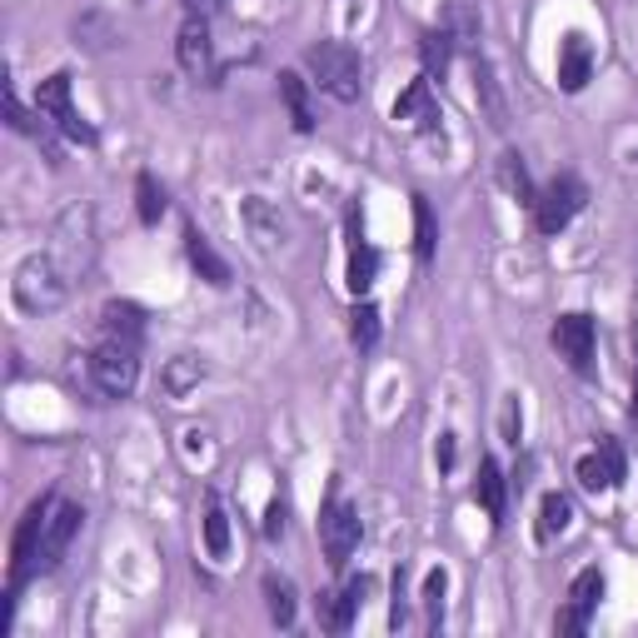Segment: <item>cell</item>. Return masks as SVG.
<instances>
[{
	"mask_svg": "<svg viewBox=\"0 0 638 638\" xmlns=\"http://www.w3.org/2000/svg\"><path fill=\"white\" fill-rule=\"evenodd\" d=\"M574 474H579V484L589 489V494H609V489L624 484V474H628L624 450H618L614 439H599V450L584 454V459L574 464Z\"/></svg>",
	"mask_w": 638,
	"mask_h": 638,
	"instance_id": "8fae6325",
	"label": "cell"
},
{
	"mask_svg": "<svg viewBox=\"0 0 638 638\" xmlns=\"http://www.w3.org/2000/svg\"><path fill=\"white\" fill-rule=\"evenodd\" d=\"M375 593V579L369 574H359V579H349L344 584V593H319L315 599V614H319V624L330 628V634H344V628L355 624V614L365 609V599Z\"/></svg>",
	"mask_w": 638,
	"mask_h": 638,
	"instance_id": "7c38bea8",
	"label": "cell"
},
{
	"mask_svg": "<svg viewBox=\"0 0 638 638\" xmlns=\"http://www.w3.org/2000/svg\"><path fill=\"white\" fill-rule=\"evenodd\" d=\"M584 205H589V185L579 175H554L539 189V200H533V225L544 230V235H564Z\"/></svg>",
	"mask_w": 638,
	"mask_h": 638,
	"instance_id": "277c9868",
	"label": "cell"
},
{
	"mask_svg": "<svg viewBox=\"0 0 638 638\" xmlns=\"http://www.w3.org/2000/svg\"><path fill=\"white\" fill-rule=\"evenodd\" d=\"M589 609H579V603H564V609H559V618H554V634H584V628H589Z\"/></svg>",
	"mask_w": 638,
	"mask_h": 638,
	"instance_id": "d6a6232c",
	"label": "cell"
},
{
	"mask_svg": "<svg viewBox=\"0 0 638 638\" xmlns=\"http://www.w3.org/2000/svg\"><path fill=\"white\" fill-rule=\"evenodd\" d=\"M394 125H409V131H434L439 125L434 81H429V75H419V81L404 85V95L394 100Z\"/></svg>",
	"mask_w": 638,
	"mask_h": 638,
	"instance_id": "4fadbf2b",
	"label": "cell"
},
{
	"mask_svg": "<svg viewBox=\"0 0 638 638\" xmlns=\"http://www.w3.org/2000/svg\"><path fill=\"white\" fill-rule=\"evenodd\" d=\"M36 115H46L60 135H71L75 145H95V125L75 110L71 100V71H56L36 85Z\"/></svg>",
	"mask_w": 638,
	"mask_h": 638,
	"instance_id": "3957f363",
	"label": "cell"
},
{
	"mask_svg": "<svg viewBox=\"0 0 638 638\" xmlns=\"http://www.w3.org/2000/svg\"><path fill=\"white\" fill-rule=\"evenodd\" d=\"M284 514H290V504L274 494L270 499V514H265V539H280V533H284Z\"/></svg>",
	"mask_w": 638,
	"mask_h": 638,
	"instance_id": "e575fe53",
	"label": "cell"
},
{
	"mask_svg": "<svg viewBox=\"0 0 638 638\" xmlns=\"http://www.w3.org/2000/svg\"><path fill=\"white\" fill-rule=\"evenodd\" d=\"M349 340H355L359 349H375L379 344V309L369 305V299H359V305L349 309Z\"/></svg>",
	"mask_w": 638,
	"mask_h": 638,
	"instance_id": "f1b7e54d",
	"label": "cell"
},
{
	"mask_svg": "<svg viewBox=\"0 0 638 638\" xmlns=\"http://www.w3.org/2000/svg\"><path fill=\"white\" fill-rule=\"evenodd\" d=\"M474 95H479V106H484L489 125H499V131H504V125H508L504 95H499V81H494V71H489L484 60H479V50H474Z\"/></svg>",
	"mask_w": 638,
	"mask_h": 638,
	"instance_id": "603a6c76",
	"label": "cell"
},
{
	"mask_svg": "<svg viewBox=\"0 0 638 638\" xmlns=\"http://www.w3.org/2000/svg\"><path fill=\"white\" fill-rule=\"evenodd\" d=\"M549 340H554L559 359H568V369H574L579 379L593 375V340H599V334H593V319L584 315V309H574V315H559Z\"/></svg>",
	"mask_w": 638,
	"mask_h": 638,
	"instance_id": "52a82bcc",
	"label": "cell"
},
{
	"mask_svg": "<svg viewBox=\"0 0 638 638\" xmlns=\"http://www.w3.org/2000/svg\"><path fill=\"white\" fill-rule=\"evenodd\" d=\"M185 5H189V15H210V11H220L225 0H185Z\"/></svg>",
	"mask_w": 638,
	"mask_h": 638,
	"instance_id": "8d00e7d4",
	"label": "cell"
},
{
	"mask_svg": "<svg viewBox=\"0 0 638 638\" xmlns=\"http://www.w3.org/2000/svg\"><path fill=\"white\" fill-rule=\"evenodd\" d=\"M634 349H638V330H634ZM634 419H638V384H634Z\"/></svg>",
	"mask_w": 638,
	"mask_h": 638,
	"instance_id": "74e56055",
	"label": "cell"
},
{
	"mask_svg": "<svg viewBox=\"0 0 638 638\" xmlns=\"http://www.w3.org/2000/svg\"><path fill=\"white\" fill-rule=\"evenodd\" d=\"M205 549H210V559H230V514L220 494L205 499Z\"/></svg>",
	"mask_w": 638,
	"mask_h": 638,
	"instance_id": "cb8c5ba5",
	"label": "cell"
},
{
	"mask_svg": "<svg viewBox=\"0 0 638 638\" xmlns=\"http://www.w3.org/2000/svg\"><path fill=\"white\" fill-rule=\"evenodd\" d=\"M454 36L439 25V30H425V40H419V60H425V75L429 81H444L450 75V65H454Z\"/></svg>",
	"mask_w": 638,
	"mask_h": 638,
	"instance_id": "7402d4cb",
	"label": "cell"
},
{
	"mask_svg": "<svg viewBox=\"0 0 638 638\" xmlns=\"http://www.w3.org/2000/svg\"><path fill=\"white\" fill-rule=\"evenodd\" d=\"M135 214H140V225H160L165 220V189H160V180L150 170L135 175Z\"/></svg>",
	"mask_w": 638,
	"mask_h": 638,
	"instance_id": "d4e9b609",
	"label": "cell"
},
{
	"mask_svg": "<svg viewBox=\"0 0 638 638\" xmlns=\"http://www.w3.org/2000/svg\"><path fill=\"white\" fill-rule=\"evenodd\" d=\"M100 324H106V340L140 349V334H145V309L140 305H131V299H110V305L100 309Z\"/></svg>",
	"mask_w": 638,
	"mask_h": 638,
	"instance_id": "2e32d148",
	"label": "cell"
},
{
	"mask_svg": "<svg viewBox=\"0 0 638 638\" xmlns=\"http://www.w3.org/2000/svg\"><path fill=\"white\" fill-rule=\"evenodd\" d=\"M519 429H524L519 400H514V394H508V400H504V444H519Z\"/></svg>",
	"mask_w": 638,
	"mask_h": 638,
	"instance_id": "836d02e7",
	"label": "cell"
},
{
	"mask_svg": "<svg viewBox=\"0 0 638 638\" xmlns=\"http://www.w3.org/2000/svg\"><path fill=\"white\" fill-rule=\"evenodd\" d=\"M434 459H439V469H454V434H439Z\"/></svg>",
	"mask_w": 638,
	"mask_h": 638,
	"instance_id": "d590c367",
	"label": "cell"
},
{
	"mask_svg": "<svg viewBox=\"0 0 638 638\" xmlns=\"http://www.w3.org/2000/svg\"><path fill=\"white\" fill-rule=\"evenodd\" d=\"M474 499L484 504L489 519L504 524V514H508V484H504V469H499L494 459L479 464V479H474Z\"/></svg>",
	"mask_w": 638,
	"mask_h": 638,
	"instance_id": "ac0fdd59",
	"label": "cell"
},
{
	"mask_svg": "<svg viewBox=\"0 0 638 638\" xmlns=\"http://www.w3.org/2000/svg\"><path fill=\"white\" fill-rule=\"evenodd\" d=\"M200 379H205V359L175 355V359L165 365V375H160V390H165L170 400H189V394L200 390Z\"/></svg>",
	"mask_w": 638,
	"mask_h": 638,
	"instance_id": "44dd1931",
	"label": "cell"
},
{
	"mask_svg": "<svg viewBox=\"0 0 638 638\" xmlns=\"http://www.w3.org/2000/svg\"><path fill=\"white\" fill-rule=\"evenodd\" d=\"M444 30L454 36L459 50H479V15L469 11V0H450V11H444Z\"/></svg>",
	"mask_w": 638,
	"mask_h": 638,
	"instance_id": "484cf974",
	"label": "cell"
},
{
	"mask_svg": "<svg viewBox=\"0 0 638 638\" xmlns=\"http://www.w3.org/2000/svg\"><path fill=\"white\" fill-rule=\"evenodd\" d=\"M11 295L21 315H46V309H56L60 299L71 295V270H65L60 255H30V260L15 265Z\"/></svg>",
	"mask_w": 638,
	"mask_h": 638,
	"instance_id": "6da1fadb",
	"label": "cell"
},
{
	"mask_svg": "<svg viewBox=\"0 0 638 638\" xmlns=\"http://www.w3.org/2000/svg\"><path fill=\"white\" fill-rule=\"evenodd\" d=\"M434 245H439V225H434V210H429L425 195H414V255L419 260H434Z\"/></svg>",
	"mask_w": 638,
	"mask_h": 638,
	"instance_id": "83f0119b",
	"label": "cell"
},
{
	"mask_svg": "<svg viewBox=\"0 0 638 638\" xmlns=\"http://www.w3.org/2000/svg\"><path fill=\"white\" fill-rule=\"evenodd\" d=\"M240 225H245V235L255 240L260 255H280L284 240H290V220H284L280 205H270L265 195H245V200H240Z\"/></svg>",
	"mask_w": 638,
	"mask_h": 638,
	"instance_id": "ba28073f",
	"label": "cell"
},
{
	"mask_svg": "<svg viewBox=\"0 0 638 638\" xmlns=\"http://www.w3.org/2000/svg\"><path fill=\"white\" fill-rule=\"evenodd\" d=\"M375 274H379V255H375V245L365 240V230H359V214L349 210V270H344L349 295L365 299L369 290H375Z\"/></svg>",
	"mask_w": 638,
	"mask_h": 638,
	"instance_id": "9a60e30c",
	"label": "cell"
},
{
	"mask_svg": "<svg viewBox=\"0 0 638 638\" xmlns=\"http://www.w3.org/2000/svg\"><path fill=\"white\" fill-rule=\"evenodd\" d=\"M175 60H180V71L195 75V81H210V75H214L210 15H189V21L180 25V36H175Z\"/></svg>",
	"mask_w": 638,
	"mask_h": 638,
	"instance_id": "30bf717a",
	"label": "cell"
},
{
	"mask_svg": "<svg viewBox=\"0 0 638 638\" xmlns=\"http://www.w3.org/2000/svg\"><path fill=\"white\" fill-rule=\"evenodd\" d=\"M589 81H593V46L584 40V30H568L559 40V90L579 95Z\"/></svg>",
	"mask_w": 638,
	"mask_h": 638,
	"instance_id": "5bb4252c",
	"label": "cell"
},
{
	"mask_svg": "<svg viewBox=\"0 0 638 638\" xmlns=\"http://www.w3.org/2000/svg\"><path fill=\"white\" fill-rule=\"evenodd\" d=\"M265 599H270V618L280 628H290L295 624V589H290V579H265Z\"/></svg>",
	"mask_w": 638,
	"mask_h": 638,
	"instance_id": "f546056e",
	"label": "cell"
},
{
	"mask_svg": "<svg viewBox=\"0 0 638 638\" xmlns=\"http://www.w3.org/2000/svg\"><path fill=\"white\" fill-rule=\"evenodd\" d=\"M319 544H324L330 568L340 574V568L349 564V554L359 549V508L344 504V499H330L324 514H319Z\"/></svg>",
	"mask_w": 638,
	"mask_h": 638,
	"instance_id": "8992f818",
	"label": "cell"
},
{
	"mask_svg": "<svg viewBox=\"0 0 638 638\" xmlns=\"http://www.w3.org/2000/svg\"><path fill=\"white\" fill-rule=\"evenodd\" d=\"M568 524H574V499L568 494H544V504H539V524H533V539H539V544H559V539H564L568 533Z\"/></svg>",
	"mask_w": 638,
	"mask_h": 638,
	"instance_id": "e0dca14e",
	"label": "cell"
},
{
	"mask_svg": "<svg viewBox=\"0 0 638 638\" xmlns=\"http://www.w3.org/2000/svg\"><path fill=\"white\" fill-rule=\"evenodd\" d=\"M499 185H504V189H508V195H514L519 205H529V210H533V200H539V189H533L529 170H524V160H519L514 150H508V155H499Z\"/></svg>",
	"mask_w": 638,
	"mask_h": 638,
	"instance_id": "4316f807",
	"label": "cell"
},
{
	"mask_svg": "<svg viewBox=\"0 0 638 638\" xmlns=\"http://www.w3.org/2000/svg\"><path fill=\"white\" fill-rule=\"evenodd\" d=\"M185 255H189V265L200 270V280H210L214 290H225V284H230V265L214 255V245H210V240H205L195 225L185 230Z\"/></svg>",
	"mask_w": 638,
	"mask_h": 638,
	"instance_id": "d6986e66",
	"label": "cell"
},
{
	"mask_svg": "<svg viewBox=\"0 0 638 638\" xmlns=\"http://www.w3.org/2000/svg\"><path fill=\"white\" fill-rule=\"evenodd\" d=\"M599 599H603V574H599V568H584L579 579L568 584V603H579V609H589V614H593V609H599Z\"/></svg>",
	"mask_w": 638,
	"mask_h": 638,
	"instance_id": "4dcf8cb0",
	"label": "cell"
},
{
	"mask_svg": "<svg viewBox=\"0 0 638 638\" xmlns=\"http://www.w3.org/2000/svg\"><path fill=\"white\" fill-rule=\"evenodd\" d=\"M81 519H85V508L71 504V499H60L50 504L46 514V533H40V559H36V574H50V568L65 559V549H71V539L81 533Z\"/></svg>",
	"mask_w": 638,
	"mask_h": 638,
	"instance_id": "9c48e42d",
	"label": "cell"
},
{
	"mask_svg": "<svg viewBox=\"0 0 638 638\" xmlns=\"http://www.w3.org/2000/svg\"><path fill=\"white\" fill-rule=\"evenodd\" d=\"M90 379H95V390L106 394V400H125V394L140 384V359H135L131 344L106 340L90 355Z\"/></svg>",
	"mask_w": 638,
	"mask_h": 638,
	"instance_id": "5b68a950",
	"label": "cell"
},
{
	"mask_svg": "<svg viewBox=\"0 0 638 638\" xmlns=\"http://www.w3.org/2000/svg\"><path fill=\"white\" fill-rule=\"evenodd\" d=\"M280 100H284V110H290V120H295V131H299V135L315 131V106H309V85H305V75L280 71Z\"/></svg>",
	"mask_w": 638,
	"mask_h": 638,
	"instance_id": "ffe728a7",
	"label": "cell"
},
{
	"mask_svg": "<svg viewBox=\"0 0 638 638\" xmlns=\"http://www.w3.org/2000/svg\"><path fill=\"white\" fill-rule=\"evenodd\" d=\"M309 75L319 81V90H330L340 106H355L359 100V81H365V65H359V50L344 46V40H319L305 50Z\"/></svg>",
	"mask_w": 638,
	"mask_h": 638,
	"instance_id": "7a4b0ae2",
	"label": "cell"
},
{
	"mask_svg": "<svg viewBox=\"0 0 638 638\" xmlns=\"http://www.w3.org/2000/svg\"><path fill=\"white\" fill-rule=\"evenodd\" d=\"M444 589H450V574L444 568H434L425 579V609H429V624H439V614H444Z\"/></svg>",
	"mask_w": 638,
	"mask_h": 638,
	"instance_id": "1f68e13d",
	"label": "cell"
}]
</instances>
